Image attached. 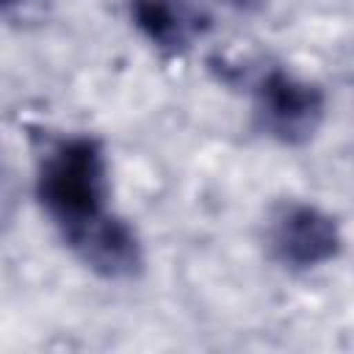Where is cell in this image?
<instances>
[{"mask_svg":"<svg viewBox=\"0 0 354 354\" xmlns=\"http://www.w3.org/2000/svg\"><path fill=\"white\" fill-rule=\"evenodd\" d=\"M36 199L64 243L72 246L108 213V160L91 136H69L50 144L36 171Z\"/></svg>","mask_w":354,"mask_h":354,"instance_id":"1","label":"cell"},{"mask_svg":"<svg viewBox=\"0 0 354 354\" xmlns=\"http://www.w3.org/2000/svg\"><path fill=\"white\" fill-rule=\"evenodd\" d=\"M326 113V97L315 83H307L279 66L268 69L254 86V116L266 136L285 147L307 144Z\"/></svg>","mask_w":354,"mask_h":354,"instance_id":"2","label":"cell"},{"mask_svg":"<svg viewBox=\"0 0 354 354\" xmlns=\"http://www.w3.org/2000/svg\"><path fill=\"white\" fill-rule=\"evenodd\" d=\"M268 252L293 271L318 268L343 249V232L332 213L310 202H282L271 210L266 227Z\"/></svg>","mask_w":354,"mask_h":354,"instance_id":"3","label":"cell"},{"mask_svg":"<svg viewBox=\"0 0 354 354\" xmlns=\"http://www.w3.org/2000/svg\"><path fill=\"white\" fill-rule=\"evenodd\" d=\"M69 249L102 279H133L144 268V249L136 230L113 213L77 238Z\"/></svg>","mask_w":354,"mask_h":354,"instance_id":"4","label":"cell"},{"mask_svg":"<svg viewBox=\"0 0 354 354\" xmlns=\"http://www.w3.org/2000/svg\"><path fill=\"white\" fill-rule=\"evenodd\" d=\"M130 19L163 53L188 50L210 22L194 0H130Z\"/></svg>","mask_w":354,"mask_h":354,"instance_id":"5","label":"cell"},{"mask_svg":"<svg viewBox=\"0 0 354 354\" xmlns=\"http://www.w3.org/2000/svg\"><path fill=\"white\" fill-rule=\"evenodd\" d=\"M227 3H232L238 8H257V6H263V0H227Z\"/></svg>","mask_w":354,"mask_h":354,"instance_id":"6","label":"cell"},{"mask_svg":"<svg viewBox=\"0 0 354 354\" xmlns=\"http://www.w3.org/2000/svg\"><path fill=\"white\" fill-rule=\"evenodd\" d=\"M19 0H0V11H6V8H11V6H17Z\"/></svg>","mask_w":354,"mask_h":354,"instance_id":"7","label":"cell"}]
</instances>
